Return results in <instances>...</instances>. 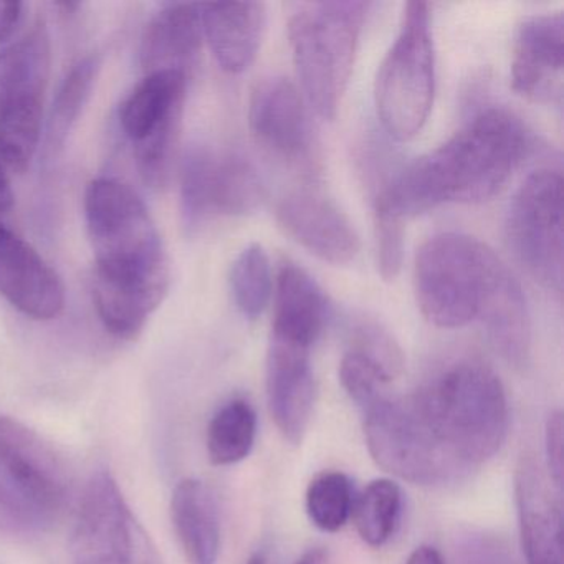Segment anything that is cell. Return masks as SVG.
<instances>
[{
	"label": "cell",
	"mask_w": 564,
	"mask_h": 564,
	"mask_svg": "<svg viewBox=\"0 0 564 564\" xmlns=\"http://www.w3.org/2000/svg\"><path fill=\"white\" fill-rule=\"evenodd\" d=\"M376 243H378V270L382 279L394 280L404 259V220L381 209H375Z\"/></svg>",
	"instance_id": "d6a6232c"
},
{
	"label": "cell",
	"mask_w": 564,
	"mask_h": 564,
	"mask_svg": "<svg viewBox=\"0 0 564 564\" xmlns=\"http://www.w3.org/2000/svg\"><path fill=\"white\" fill-rule=\"evenodd\" d=\"M563 14L524 19L517 32L511 62V87L536 104L563 101Z\"/></svg>",
	"instance_id": "9a60e30c"
},
{
	"label": "cell",
	"mask_w": 564,
	"mask_h": 564,
	"mask_svg": "<svg viewBox=\"0 0 564 564\" xmlns=\"http://www.w3.org/2000/svg\"><path fill=\"white\" fill-rule=\"evenodd\" d=\"M186 87L187 75L183 72H153L121 105V128L133 143L138 173L148 186L161 187L170 180Z\"/></svg>",
	"instance_id": "ba28073f"
},
{
	"label": "cell",
	"mask_w": 564,
	"mask_h": 564,
	"mask_svg": "<svg viewBox=\"0 0 564 564\" xmlns=\"http://www.w3.org/2000/svg\"><path fill=\"white\" fill-rule=\"evenodd\" d=\"M98 72L100 58L97 55H88L78 61L62 82L45 128L44 147L48 158L57 156L58 151L67 143L68 134L74 130L85 105L90 100Z\"/></svg>",
	"instance_id": "d4e9b609"
},
{
	"label": "cell",
	"mask_w": 564,
	"mask_h": 564,
	"mask_svg": "<svg viewBox=\"0 0 564 564\" xmlns=\"http://www.w3.org/2000/svg\"><path fill=\"white\" fill-rule=\"evenodd\" d=\"M510 270L475 237L444 232L429 239L415 257V299L437 328H464L478 322Z\"/></svg>",
	"instance_id": "277c9868"
},
{
	"label": "cell",
	"mask_w": 564,
	"mask_h": 564,
	"mask_svg": "<svg viewBox=\"0 0 564 564\" xmlns=\"http://www.w3.org/2000/svg\"><path fill=\"white\" fill-rule=\"evenodd\" d=\"M454 564H518V561L498 534L467 530L455 540Z\"/></svg>",
	"instance_id": "1f68e13d"
},
{
	"label": "cell",
	"mask_w": 564,
	"mask_h": 564,
	"mask_svg": "<svg viewBox=\"0 0 564 564\" xmlns=\"http://www.w3.org/2000/svg\"><path fill=\"white\" fill-rule=\"evenodd\" d=\"M0 468L19 500L37 517L67 503L70 477L55 448L18 419L0 415Z\"/></svg>",
	"instance_id": "4fadbf2b"
},
{
	"label": "cell",
	"mask_w": 564,
	"mask_h": 564,
	"mask_svg": "<svg viewBox=\"0 0 564 564\" xmlns=\"http://www.w3.org/2000/svg\"><path fill=\"white\" fill-rule=\"evenodd\" d=\"M563 414L551 412L544 427V452H546L547 478L557 491L563 487Z\"/></svg>",
	"instance_id": "836d02e7"
},
{
	"label": "cell",
	"mask_w": 564,
	"mask_h": 564,
	"mask_svg": "<svg viewBox=\"0 0 564 564\" xmlns=\"http://www.w3.org/2000/svg\"><path fill=\"white\" fill-rule=\"evenodd\" d=\"M435 51L431 11L408 2L401 28L376 77V110L389 137L409 141L421 133L434 107Z\"/></svg>",
	"instance_id": "8992f818"
},
{
	"label": "cell",
	"mask_w": 564,
	"mask_h": 564,
	"mask_svg": "<svg viewBox=\"0 0 564 564\" xmlns=\"http://www.w3.org/2000/svg\"><path fill=\"white\" fill-rule=\"evenodd\" d=\"M22 9L21 2H0V44H6L14 35L21 24Z\"/></svg>",
	"instance_id": "d590c367"
},
{
	"label": "cell",
	"mask_w": 564,
	"mask_h": 564,
	"mask_svg": "<svg viewBox=\"0 0 564 564\" xmlns=\"http://www.w3.org/2000/svg\"><path fill=\"white\" fill-rule=\"evenodd\" d=\"M14 203V194H12L11 183H9L8 174L4 167L0 166V213L11 209Z\"/></svg>",
	"instance_id": "74e56055"
},
{
	"label": "cell",
	"mask_w": 564,
	"mask_h": 564,
	"mask_svg": "<svg viewBox=\"0 0 564 564\" xmlns=\"http://www.w3.org/2000/svg\"><path fill=\"white\" fill-rule=\"evenodd\" d=\"M85 217L97 263L98 316L111 335L134 339L170 290V262L160 230L141 197L111 177L88 184Z\"/></svg>",
	"instance_id": "6da1fadb"
},
{
	"label": "cell",
	"mask_w": 564,
	"mask_h": 564,
	"mask_svg": "<svg viewBox=\"0 0 564 564\" xmlns=\"http://www.w3.org/2000/svg\"><path fill=\"white\" fill-rule=\"evenodd\" d=\"M200 4H171L158 12L144 29L140 45L141 67L147 74L189 70L203 47Z\"/></svg>",
	"instance_id": "7402d4cb"
},
{
	"label": "cell",
	"mask_w": 564,
	"mask_h": 564,
	"mask_svg": "<svg viewBox=\"0 0 564 564\" xmlns=\"http://www.w3.org/2000/svg\"><path fill=\"white\" fill-rule=\"evenodd\" d=\"M507 239L518 262L544 289L563 292V177L538 170L508 207Z\"/></svg>",
	"instance_id": "9c48e42d"
},
{
	"label": "cell",
	"mask_w": 564,
	"mask_h": 564,
	"mask_svg": "<svg viewBox=\"0 0 564 564\" xmlns=\"http://www.w3.org/2000/svg\"><path fill=\"white\" fill-rule=\"evenodd\" d=\"M265 388L270 415L280 434L290 444H302L315 408L312 349L270 338Z\"/></svg>",
	"instance_id": "e0dca14e"
},
{
	"label": "cell",
	"mask_w": 564,
	"mask_h": 564,
	"mask_svg": "<svg viewBox=\"0 0 564 564\" xmlns=\"http://www.w3.org/2000/svg\"><path fill=\"white\" fill-rule=\"evenodd\" d=\"M276 219L296 243L332 265H348L361 250L351 220L316 191H295L283 197Z\"/></svg>",
	"instance_id": "2e32d148"
},
{
	"label": "cell",
	"mask_w": 564,
	"mask_h": 564,
	"mask_svg": "<svg viewBox=\"0 0 564 564\" xmlns=\"http://www.w3.org/2000/svg\"><path fill=\"white\" fill-rule=\"evenodd\" d=\"M35 514L14 491L0 484V531H22L35 523Z\"/></svg>",
	"instance_id": "e575fe53"
},
{
	"label": "cell",
	"mask_w": 564,
	"mask_h": 564,
	"mask_svg": "<svg viewBox=\"0 0 564 564\" xmlns=\"http://www.w3.org/2000/svg\"><path fill=\"white\" fill-rule=\"evenodd\" d=\"M560 491L533 455H523L514 470V500L527 564H563Z\"/></svg>",
	"instance_id": "d6986e66"
},
{
	"label": "cell",
	"mask_w": 564,
	"mask_h": 564,
	"mask_svg": "<svg viewBox=\"0 0 564 564\" xmlns=\"http://www.w3.org/2000/svg\"><path fill=\"white\" fill-rule=\"evenodd\" d=\"M72 554L75 564H164L108 471H98L85 487Z\"/></svg>",
	"instance_id": "30bf717a"
},
{
	"label": "cell",
	"mask_w": 564,
	"mask_h": 564,
	"mask_svg": "<svg viewBox=\"0 0 564 564\" xmlns=\"http://www.w3.org/2000/svg\"><path fill=\"white\" fill-rule=\"evenodd\" d=\"M349 351L365 356L394 381L404 369V355H402L401 348L378 323H358L351 332Z\"/></svg>",
	"instance_id": "4dcf8cb0"
},
{
	"label": "cell",
	"mask_w": 564,
	"mask_h": 564,
	"mask_svg": "<svg viewBox=\"0 0 564 564\" xmlns=\"http://www.w3.org/2000/svg\"><path fill=\"white\" fill-rule=\"evenodd\" d=\"M404 564H445L441 551L432 546H419L412 551Z\"/></svg>",
	"instance_id": "8d00e7d4"
},
{
	"label": "cell",
	"mask_w": 564,
	"mask_h": 564,
	"mask_svg": "<svg viewBox=\"0 0 564 564\" xmlns=\"http://www.w3.org/2000/svg\"><path fill=\"white\" fill-rule=\"evenodd\" d=\"M402 490L391 478H376L355 498L352 521L361 540L381 547L394 536L402 517Z\"/></svg>",
	"instance_id": "4316f807"
},
{
	"label": "cell",
	"mask_w": 564,
	"mask_h": 564,
	"mask_svg": "<svg viewBox=\"0 0 564 564\" xmlns=\"http://www.w3.org/2000/svg\"><path fill=\"white\" fill-rule=\"evenodd\" d=\"M339 381L351 401H355L359 409H365L391 392L394 379L389 378L365 356L348 349L339 365Z\"/></svg>",
	"instance_id": "f546056e"
},
{
	"label": "cell",
	"mask_w": 564,
	"mask_h": 564,
	"mask_svg": "<svg viewBox=\"0 0 564 564\" xmlns=\"http://www.w3.org/2000/svg\"><path fill=\"white\" fill-rule=\"evenodd\" d=\"M412 395L435 437L468 471L505 444L510 424L507 394L498 376L481 362H454Z\"/></svg>",
	"instance_id": "3957f363"
},
{
	"label": "cell",
	"mask_w": 564,
	"mask_h": 564,
	"mask_svg": "<svg viewBox=\"0 0 564 564\" xmlns=\"http://www.w3.org/2000/svg\"><path fill=\"white\" fill-rule=\"evenodd\" d=\"M355 488L343 471H323L306 488L305 507L318 530L335 533L351 520Z\"/></svg>",
	"instance_id": "f1b7e54d"
},
{
	"label": "cell",
	"mask_w": 564,
	"mask_h": 564,
	"mask_svg": "<svg viewBox=\"0 0 564 564\" xmlns=\"http://www.w3.org/2000/svg\"><path fill=\"white\" fill-rule=\"evenodd\" d=\"M51 68L25 52L0 54V158L24 173L37 154Z\"/></svg>",
	"instance_id": "7c38bea8"
},
{
	"label": "cell",
	"mask_w": 564,
	"mask_h": 564,
	"mask_svg": "<svg viewBox=\"0 0 564 564\" xmlns=\"http://www.w3.org/2000/svg\"><path fill=\"white\" fill-rule=\"evenodd\" d=\"M249 127L260 147L295 166L312 167L315 137L305 98L286 78H267L253 88Z\"/></svg>",
	"instance_id": "5bb4252c"
},
{
	"label": "cell",
	"mask_w": 564,
	"mask_h": 564,
	"mask_svg": "<svg viewBox=\"0 0 564 564\" xmlns=\"http://www.w3.org/2000/svg\"><path fill=\"white\" fill-rule=\"evenodd\" d=\"M247 564H267V560L263 557V554L257 553L249 557Z\"/></svg>",
	"instance_id": "ab89813d"
},
{
	"label": "cell",
	"mask_w": 564,
	"mask_h": 564,
	"mask_svg": "<svg viewBox=\"0 0 564 564\" xmlns=\"http://www.w3.org/2000/svg\"><path fill=\"white\" fill-rule=\"evenodd\" d=\"M171 518L181 550L189 564H217L220 517L216 497L204 481H180L171 500Z\"/></svg>",
	"instance_id": "603a6c76"
},
{
	"label": "cell",
	"mask_w": 564,
	"mask_h": 564,
	"mask_svg": "<svg viewBox=\"0 0 564 564\" xmlns=\"http://www.w3.org/2000/svg\"><path fill=\"white\" fill-rule=\"evenodd\" d=\"M361 411L369 454L394 477L421 487H445L470 474L435 437L414 395L388 392Z\"/></svg>",
	"instance_id": "52a82bcc"
},
{
	"label": "cell",
	"mask_w": 564,
	"mask_h": 564,
	"mask_svg": "<svg viewBox=\"0 0 564 564\" xmlns=\"http://www.w3.org/2000/svg\"><path fill=\"white\" fill-rule=\"evenodd\" d=\"M257 412L247 399L227 401L207 427V454L217 467L246 460L256 445Z\"/></svg>",
	"instance_id": "484cf974"
},
{
	"label": "cell",
	"mask_w": 564,
	"mask_h": 564,
	"mask_svg": "<svg viewBox=\"0 0 564 564\" xmlns=\"http://www.w3.org/2000/svg\"><path fill=\"white\" fill-rule=\"evenodd\" d=\"M203 34L219 67L230 75L243 74L259 54L265 31L262 2L200 4Z\"/></svg>",
	"instance_id": "44dd1931"
},
{
	"label": "cell",
	"mask_w": 564,
	"mask_h": 564,
	"mask_svg": "<svg viewBox=\"0 0 564 564\" xmlns=\"http://www.w3.org/2000/svg\"><path fill=\"white\" fill-rule=\"evenodd\" d=\"M0 295L25 316L41 322L57 318L65 308L61 276L4 224H0Z\"/></svg>",
	"instance_id": "ac0fdd59"
},
{
	"label": "cell",
	"mask_w": 564,
	"mask_h": 564,
	"mask_svg": "<svg viewBox=\"0 0 564 564\" xmlns=\"http://www.w3.org/2000/svg\"><path fill=\"white\" fill-rule=\"evenodd\" d=\"M230 293L237 310L247 319H257L273 295L272 265L259 243L246 247L234 260L229 275Z\"/></svg>",
	"instance_id": "83f0119b"
},
{
	"label": "cell",
	"mask_w": 564,
	"mask_h": 564,
	"mask_svg": "<svg viewBox=\"0 0 564 564\" xmlns=\"http://www.w3.org/2000/svg\"><path fill=\"white\" fill-rule=\"evenodd\" d=\"M531 151V137L513 115L481 111L447 143L401 171L375 209L401 220L442 204H478L497 196Z\"/></svg>",
	"instance_id": "7a4b0ae2"
},
{
	"label": "cell",
	"mask_w": 564,
	"mask_h": 564,
	"mask_svg": "<svg viewBox=\"0 0 564 564\" xmlns=\"http://www.w3.org/2000/svg\"><path fill=\"white\" fill-rule=\"evenodd\" d=\"M478 322L491 348L510 365L523 366L531 348V322L523 290L511 272L501 280Z\"/></svg>",
	"instance_id": "cb8c5ba5"
},
{
	"label": "cell",
	"mask_w": 564,
	"mask_h": 564,
	"mask_svg": "<svg viewBox=\"0 0 564 564\" xmlns=\"http://www.w3.org/2000/svg\"><path fill=\"white\" fill-rule=\"evenodd\" d=\"M329 318V303L322 286L295 263H283L273 286L270 338L312 349Z\"/></svg>",
	"instance_id": "ffe728a7"
},
{
	"label": "cell",
	"mask_w": 564,
	"mask_h": 564,
	"mask_svg": "<svg viewBox=\"0 0 564 564\" xmlns=\"http://www.w3.org/2000/svg\"><path fill=\"white\" fill-rule=\"evenodd\" d=\"M326 563V551L323 547H312V550L305 551L295 564H325Z\"/></svg>",
	"instance_id": "f35d334b"
},
{
	"label": "cell",
	"mask_w": 564,
	"mask_h": 564,
	"mask_svg": "<svg viewBox=\"0 0 564 564\" xmlns=\"http://www.w3.org/2000/svg\"><path fill=\"white\" fill-rule=\"evenodd\" d=\"M265 199L256 166L239 153L189 150L181 164V214L189 232L213 216H247Z\"/></svg>",
	"instance_id": "8fae6325"
},
{
	"label": "cell",
	"mask_w": 564,
	"mask_h": 564,
	"mask_svg": "<svg viewBox=\"0 0 564 564\" xmlns=\"http://www.w3.org/2000/svg\"><path fill=\"white\" fill-rule=\"evenodd\" d=\"M369 8L355 0L316 2L290 19V47L303 98L323 120L338 115Z\"/></svg>",
	"instance_id": "5b68a950"
}]
</instances>
